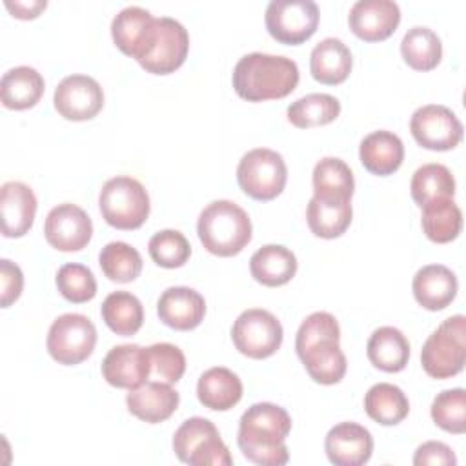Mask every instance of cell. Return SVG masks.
<instances>
[{"instance_id": "1", "label": "cell", "mask_w": 466, "mask_h": 466, "mask_svg": "<svg viewBox=\"0 0 466 466\" xmlns=\"http://www.w3.org/2000/svg\"><path fill=\"white\" fill-rule=\"evenodd\" d=\"M289 431L291 417L282 406L257 402L238 420L237 444L244 457L258 466H282L289 461L286 446Z\"/></svg>"}, {"instance_id": "2", "label": "cell", "mask_w": 466, "mask_h": 466, "mask_svg": "<svg viewBox=\"0 0 466 466\" xmlns=\"http://www.w3.org/2000/svg\"><path fill=\"white\" fill-rule=\"evenodd\" d=\"M299 66L282 55L249 53L233 69V89L248 102L279 100L295 91L299 84Z\"/></svg>"}, {"instance_id": "3", "label": "cell", "mask_w": 466, "mask_h": 466, "mask_svg": "<svg viewBox=\"0 0 466 466\" xmlns=\"http://www.w3.org/2000/svg\"><path fill=\"white\" fill-rule=\"evenodd\" d=\"M249 215L231 200H215L208 204L197 222V233L202 246L217 257H233L251 240Z\"/></svg>"}, {"instance_id": "4", "label": "cell", "mask_w": 466, "mask_h": 466, "mask_svg": "<svg viewBox=\"0 0 466 466\" xmlns=\"http://www.w3.org/2000/svg\"><path fill=\"white\" fill-rule=\"evenodd\" d=\"M466 319L453 315L439 324L420 350V364L433 379H450L464 370Z\"/></svg>"}, {"instance_id": "5", "label": "cell", "mask_w": 466, "mask_h": 466, "mask_svg": "<svg viewBox=\"0 0 466 466\" xmlns=\"http://www.w3.org/2000/svg\"><path fill=\"white\" fill-rule=\"evenodd\" d=\"M104 220L116 229H137L149 217V195L133 177L118 175L109 178L98 195Z\"/></svg>"}, {"instance_id": "6", "label": "cell", "mask_w": 466, "mask_h": 466, "mask_svg": "<svg viewBox=\"0 0 466 466\" xmlns=\"http://www.w3.org/2000/svg\"><path fill=\"white\" fill-rule=\"evenodd\" d=\"M173 451L178 461L191 466H229L233 462L217 426L204 417H191L177 428Z\"/></svg>"}, {"instance_id": "7", "label": "cell", "mask_w": 466, "mask_h": 466, "mask_svg": "<svg viewBox=\"0 0 466 466\" xmlns=\"http://www.w3.org/2000/svg\"><path fill=\"white\" fill-rule=\"evenodd\" d=\"M237 180L248 197L266 202L282 193L288 180V167L280 153L268 147H255L240 158Z\"/></svg>"}, {"instance_id": "8", "label": "cell", "mask_w": 466, "mask_h": 466, "mask_svg": "<svg viewBox=\"0 0 466 466\" xmlns=\"http://www.w3.org/2000/svg\"><path fill=\"white\" fill-rule=\"evenodd\" d=\"M187 51L189 35L186 27L171 16H160L155 18L153 33L137 62L147 73L169 75L186 62Z\"/></svg>"}, {"instance_id": "9", "label": "cell", "mask_w": 466, "mask_h": 466, "mask_svg": "<svg viewBox=\"0 0 466 466\" xmlns=\"http://www.w3.org/2000/svg\"><path fill=\"white\" fill-rule=\"evenodd\" d=\"M46 344L49 355L58 364L75 366L93 353L96 328L82 313H64L53 320Z\"/></svg>"}, {"instance_id": "10", "label": "cell", "mask_w": 466, "mask_h": 466, "mask_svg": "<svg viewBox=\"0 0 466 466\" xmlns=\"http://www.w3.org/2000/svg\"><path fill=\"white\" fill-rule=\"evenodd\" d=\"M282 324L268 309L251 308L242 311L231 328L235 348L249 359H268L282 344Z\"/></svg>"}, {"instance_id": "11", "label": "cell", "mask_w": 466, "mask_h": 466, "mask_svg": "<svg viewBox=\"0 0 466 466\" xmlns=\"http://www.w3.org/2000/svg\"><path fill=\"white\" fill-rule=\"evenodd\" d=\"M319 16V5L313 0H271L264 22L277 42L297 46L313 36Z\"/></svg>"}, {"instance_id": "12", "label": "cell", "mask_w": 466, "mask_h": 466, "mask_svg": "<svg viewBox=\"0 0 466 466\" xmlns=\"http://www.w3.org/2000/svg\"><path fill=\"white\" fill-rule=\"evenodd\" d=\"M410 131L419 146L431 151H448L461 144L464 129L450 107L426 104L413 111Z\"/></svg>"}, {"instance_id": "13", "label": "cell", "mask_w": 466, "mask_h": 466, "mask_svg": "<svg viewBox=\"0 0 466 466\" xmlns=\"http://www.w3.org/2000/svg\"><path fill=\"white\" fill-rule=\"evenodd\" d=\"M53 104L66 120L84 122L96 116L104 107V91L93 76L69 75L56 86Z\"/></svg>"}, {"instance_id": "14", "label": "cell", "mask_w": 466, "mask_h": 466, "mask_svg": "<svg viewBox=\"0 0 466 466\" xmlns=\"http://www.w3.org/2000/svg\"><path fill=\"white\" fill-rule=\"evenodd\" d=\"M44 235L49 246L58 251H80L91 240L93 222L80 206L64 202L47 213L44 222Z\"/></svg>"}, {"instance_id": "15", "label": "cell", "mask_w": 466, "mask_h": 466, "mask_svg": "<svg viewBox=\"0 0 466 466\" xmlns=\"http://www.w3.org/2000/svg\"><path fill=\"white\" fill-rule=\"evenodd\" d=\"M400 22V9L393 0H359L351 5L348 24L364 42H380L391 36Z\"/></svg>"}, {"instance_id": "16", "label": "cell", "mask_w": 466, "mask_h": 466, "mask_svg": "<svg viewBox=\"0 0 466 466\" xmlns=\"http://www.w3.org/2000/svg\"><path fill=\"white\" fill-rule=\"evenodd\" d=\"M102 377L115 388L133 390L151 377L147 350L138 344H118L102 360Z\"/></svg>"}, {"instance_id": "17", "label": "cell", "mask_w": 466, "mask_h": 466, "mask_svg": "<svg viewBox=\"0 0 466 466\" xmlns=\"http://www.w3.org/2000/svg\"><path fill=\"white\" fill-rule=\"evenodd\" d=\"M324 450L335 466H362L373 453V437L362 424L339 422L328 431Z\"/></svg>"}, {"instance_id": "18", "label": "cell", "mask_w": 466, "mask_h": 466, "mask_svg": "<svg viewBox=\"0 0 466 466\" xmlns=\"http://www.w3.org/2000/svg\"><path fill=\"white\" fill-rule=\"evenodd\" d=\"M157 313L166 326L178 331H189L204 320L206 300L193 288L171 286L158 297Z\"/></svg>"}, {"instance_id": "19", "label": "cell", "mask_w": 466, "mask_h": 466, "mask_svg": "<svg viewBox=\"0 0 466 466\" xmlns=\"http://www.w3.org/2000/svg\"><path fill=\"white\" fill-rule=\"evenodd\" d=\"M36 206V197L27 184L18 180L5 182L0 189V218L4 237H24L35 222Z\"/></svg>"}, {"instance_id": "20", "label": "cell", "mask_w": 466, "mask_h": 466, "mask_svg": "<svg viewBox=\"0 0 466 466\" xmlns=\"http://www.w3.org/2000/svg\"><path fill=\"white\" fill-rule=\"evenodd\" d=\"M178 391L173 390L171 384L160 380H146L144 384L129 390L126 397L129 413L149 424L169 419L178 408Z\"/></svg>"}, {"instance_id": "21", "label": "cell", "mask_w": 466, "mask_h": 466, "mask_svg": "<svg viewBox=\"0 0 466 466\" xmlns=\"http://www.w3.org/2000/svg\"><path fill=\"white\" fill-rule=\"evenodd\" d=\"M457 277L442 264L422 266L411 282L415 300L430 311H441L451 304L457 295Z\"/></svg>"}, {"instance_id": "22", "label": "cell", "mask_w": 466, "mask_h": 466, "mask_svg": "<svg viewBox=\"0 0 466 466\" xmlns=\"http://www.w3.org/2000/svg\"><path fill=\"white\" fill-rule=\"evenodd\" d=\"M155 27V16L144 7L127 5L111 22V36L115 46L135 60L142 55Z\"/></svg>"}, {"instance_id": "23", "label": "cell", "mask_w": 466, "mask_h": 466, "mask_svg": "<svg viewBox=\"0 0 466 466\" xmlns=\"http://www.w3.org/2000/svg\"><path fill=\"white\" fill-rule=\"evenodd\" d=\"M359 158L370 173L388 177L400 167L404 160V144L395 133L379 129L360 140Z\"/></svg>"}, {"instance_id": "24", "label": "cell", "mask_w": 466, "mask_h": 466, "mask_svg": "<svg viewBox=\"0 0 466 466\" xmlns=\"http://www.w3.org/2000/svg\"><path fill=\"white\" fill-rule=\"evenodd\" d=\"M353 58L350 47L335 36L320 40L309 55L311 76L326 86L342 84L351 73Z\"/></svg>"}, {"instance_id": "25", "label": "cell", "mask_w": 466, "mask_h": 466, "mask_svg": "<svg viewBox=\"0 0 466 466\" xmlns=\"http://www.w3.org/2000/svg\"><path fill=\"white\" fill-rule=\"evenodd\" d=\"M251 277L268 288L288 284L297 273V257L286 246L266 244L249 258Z\"/></svg>"}, {"instance_id": "26", "label": "cell", "mask_w": 466, "mask_h": 466, "mask_svg": "<svg viewBox=\"0 0 466 466\" xmlns=\"http://www.w3.org/2000/svg\"><path fill=\"white\" fill-rule=\"evenodd\" d=\"M242 380L224 366L206 370L197 382V397L204 408L215 411L231 410L242 399Z\"/></svg>"}, {"instance_id": "27", "label": "cell", "mask_w": 466, "mask_h": 466, "mask_svg": "<svg viewBox=\"0 0 466 466\" xmlns=\"http://www.w3.org/2000/svg\"><path fill=\"white\" fill-rule=\"evenodd\" d=\"M46 89L44 76L31 66H16L0 80V98L7 109L24 111L38 104Z\"/></svg>"}, {"instance_id": "28", "label": "cell", "mask_w": 466, "mask_h": 466, "mask_svg": "<svg viewBox=\"0 0 466 466\" xmlns=\"http://www.w3.org/2000/svg\"><path fill=\"white\" fill-rule=\"evenodd\" d=\"M366 353L375 368L397 373L402 371L410 360V342L400 329L380 326L368 339Z\"/></svg>"}, {"instance_id": "29", "label": "cell", "mask_w": 466, "mask_h": 466, "mask_svg": "<svg viewBox=\"0 0 466 466\" xmlns=\"http://www.w3.org/2000/svg\"><path fill=\"white\" fill-rule=\"evenodd\" d=\"M351 200H329L311 197L306 209V220L313 235L320 238H337L351 224Z\"/></svg>"}, {"instance_id": "30", "label": "cell", "mask_w": 466, "mask_h": 466, "mask_svg": "<svg viewBox=\"0 0 466 466\" xmlns=\"http://www.w3.org/2000/svg\"><path fill=\"white\" fill-rule=\"evenodd\" d=\"M308 375L324 386L337 384L346 375V355L339 346V340H320L299 355Z\"/></svg>"}, {"instance_id": "31", "label": "cell", "mask_w": 466, "mask_h": 466, "mask_svg": "<svg viewBox=\"0 0 466 466\" xmlns=\"http://www.w3.org/2000/svg\"><path fill=\"white\" fill-rule=\"evenodd\" d=\"M313 197L351 200L355 178L350 166L337 157H324L313 167Z\"/></svg>"}, {"instance_id": "32", "label": "cell", "mask_w": 466, "mask_h": 466, "mask_svg": "<svg viewBox=\"0 0 466 466\" xmlns=\"http://www.w3.org/2000/svg\"><path fill=\"white\" fill-rule=\"evenodd\" d=\"M100 315L106 326L120 337L135 335L144 322L142 302L129 291L109 293L100 306Z\"/></svg>"}, {"instance_id": "33", "label": "cell", "mask_w": 466, "mask_h": 466, "mask_svg": "<svg viewBox=\"0 0 466 466\" xmlns=\"http://www.w3.org/2000/svg\"><path fill=\"white\" fill-rule=\"evenodd\" d=\"M364 410L375 422L382 426H395L408 417L410 400L399 386L379 382L366 391Z\"/></svg>"}, {"instance_id": "34", "label": "cell", "mask_w": 466, "mask_h": 466, "mask_svg": "<svg viewBox=\"0 0 466 466\" xmlns=\"http://www.w3.org/2000/svg\"><path fill=\"white\" fill-rule=\"evenodd\" d=\"M420 226L431 242H451L462 229L461 208L453 202V198H435L422 206Z\"/></svg>"}, {"instance_id": "35", "label": "cell", "mask_w": 466, "mask_h": 466, "mask_svg": "<svg viewBox=\"0 0 466 466\" xmlns=\"http://www.w3.org/2000/svg\"><path fill=\"white\" fill-rule=\"evenodd\" d=\"M400 53L411 69L431 71L442 58V44L435 31L424 25H415L402 36Z\"/></svg>"}, {"instance_id": "36", "label": "cell", "mask_w": 466, "mask_h": 466, "mask_svg": "<svg viewBox=\"0 0 466 466\" xmlns=\"http://www.w3.org/2000/svg\"><path fill=\"white\" fill-rule=\"evenodd\" d=\"M288 120L300 129L319 127L340 115V102L328 93H309L288 106Z\"/></svg>"}, {"instance_id": "37", "label": "cell", "mask_w": 466, "mask_h": 466, "mask_svg": "<svg viewBox=\"0 0 466 466\" xmlns=\"http://www.w3.org/2000/svg\"><path fill=\"white\" fill-rule=\"evenodd\" d=\"M411 198L417 206H424L435 198H453L455 178L444 164L430 162L415 169L410 182Z\"/></svg>"}, {"instance_id": "38", "label": "cell", "mask_w": 466, "mask_h": 466, "mask_svg": "<svg viewBox=\"0 0 466 466\" xmlns=\"http://www.w3.org/2000/svg\"><path fill=\"white\" fill-rule=\"evenodd\" d=\"M98 264L104 275L113 282H133L142 271L140 253L122 240L106 244L98 255Z\"/></svg>"}, {"instance_id": "39", "label": "cell", "mask_w": 466, "mask_h": 466, "mask_svg": "<svg viewBox=\"0 0 466 466\" xmlns=\"http://www.w3.org/2000/svg\"><path fill=\"white\" fill-rule=\"evenodd\" d=\"M433 422L448 431L461 435L466 431V391L462 388H451L441 391L431 402Z\"/></svg>"}, {"instance_id": "40", "label": "cell", "mask_w": 466, "mask_h": 466, "mask_svg": "<svg viewBox=\"0 0 466 466\" xmlns=\"http://www.w3.org/2000/svg\"><path fill=\"white\" fill-rule=\"evenodd\" d=\"M147 251L155 264H158L160 268L175 269L187 262L191 255V246L184 233L177 229H162L149 238Z\"/></svg>"}, {"instance_id": "41", "label": "cell", "mask_w": 466, "mask_h": 466, "mask_svg": "<svg viewBox=\"0 0 466 466\" xmlns=\"http://www.w3.org/2000/svg\"><path fill=\"white\" fill-rule=\"evenodd\" d=\"M56 288L66 300L82 304L96 295V279L87 266L69 262L56 271Z\"/></svg>"}, {"instance_id": "42", "label": "cell", "mask_w": 466, "mask_h": 466, "mask_svg": "<svg viewBox=\"0 0 466 466\" xmlns=\"http://www.w3.org/2000/svg\"><path fill=\"white\" fill-rule=\"evenodd\" d=\"M147 350L151 375L160 382L175 384L182 379L186 371V357L182 350L169 342L151 344Z\"/></svg>"}, {"instance_id": "43", "label": "cell", "mask_w": 466, "mask_h": 466, "mask_svg": "<svg viewBox=\"0 0 466 466\" xmlns=\"http://www.w3.org/2000/svg\"><path fill=\"white\" fill-rule=\"evenodd\" d=\"M340 340V328L337 319L328 311H315L308 315L299 326L295 337L297 355L304 353L308 348L320 340Z\"/></svg>"}, {"instance_id": "44", "label": "cell", "mask_w": 466, "mask_h": 466, "mask_svg": "<svg viewBox=\"0 0 466 466\" xmlns=\"http://www.w3.org/2000/svg\"><path fill=\"white\" fill-rule=\"evenodd\" d=\"M24 289V275L18 264L2 258L0 260V304L2 308H9Z\"/></svg>"}, {"instance_id": "45", "label": "cell", "mask_w": 466, "mask_h": 466, "mask_svg": "<svg viewBox=\"0 0 466 466\" xmlns=\"http://www.w3.org/2000/svg\"><path fill=\"white\" fill-rule=\"evenodd\" d=\"M413 464L415 466H455L457 464V457L453 453V450L441 442V441H428L424 444H420L415 450L413 455Z\"/></svg>"}, {"instance_id": "46", "label": "cell", "mask_w": 466, "mask_h": 466, "mask_svg": "<svg viewBox=\"0 0 466 466\" xmlns=\"http://www.w3.org/2000/svg\"><path fill=\"white\" fill-rule=\"evenodd\" d=\"M5 7L9 9V13L15 18L29 20V18H36L47 7V2L46 0H31V2H18V0L9 2V0H5Z\"/></svg>"}]
</instances>
